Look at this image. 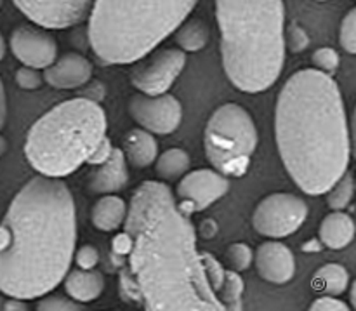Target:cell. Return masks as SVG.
Segmentation results:
<instances>
[{
    "instance_id": "12",
    "label": "cell",
    "mask_w": 356,
    "mask_h": 311,
    "mask_svg": "<svg viewBox=\"0 0 356 311\" xmlns=\"http://www.w3.org/2000/svg\"><path fill=\"white\" fill-rule=\"evenodd\" d=\"M229 190V180L212 169H200L186 174L177 184V205L184 214L200 212L225 197Z\"/></svg>"
},
{
    "instance_id": "13",
    "label": "cell",
    "mask_w": 356,
    "mask_h": 311,
    "mask_svg": "<svg viewBox=\"0 0 356 311\" xmlns=\"http://www.w3.org/2000/svg\"><path fill=\"white\" fill-rule=\"evenodd\" d=\"M9 45L17 61L35 70L47 68L56 61V56H58L56 38L49 31L30 26V24H21L14 28Z\"/></svg>"
},
{
    "instance_id": "33",
    "label": "cell",
    "mask_w": 356,
    "mask_h": 311,
    "mask_svg": "<svg viewBox=\"0 0 356 311\" xmlns=\"http://www.w3.org/2000/svg\"><path fill=\"white\" fill-rule=\"evenodd\" d=\"M312 311H348L350 306L341 299H336V296H322V298L315 299L309 306Z\"/></svg>"
},
{
    "instance_id": "16",
    "label": "cell",
    "mask_w": 356,
    "mask_h": 311,
    "mask_svg": "<svg viewBox=\"0 0 356 311\" xmlns=\"http://www.w3.org/2000/svg\"><path fill=\"white\" fill-rule=\"evenodd\" d=\"M129 170L124 152L120 148L111 150L110 157L103 164H97L96 169L90 173L87 188L92 193L108 195L120 191L127 184Z\"/></svg>"
},
{
    "instance_id": "4",
    "label": "cell",
    "mask_w": 356,
    "mask_h": 311,
    "mask_svg": "<svg viewBox=\"0 0 356 311\" xmlns=\"http://www.w3.org/2000/svg\"><path fill=\"white\" fill-rule=\"evenodd\" d=\"M222 66L243 93H263L285 63L284 0H214Z\"/></svg>"
},
{
    "instance_id": "37",
    "label": "cell",
    "mask_w": 356,
    "mask_h": 311,
    "mask_svg": "<svg viewBox=\"0 0 356 311\" xmlns=\"http://www.w3.org/2000/svg\"><path fill=\"white\" fill-rule=\"evenodd\" d=\"M3 56H6V38L0 33V61L3 59Z\"/></svg>"
},
{
    "instance_id": "2",
    "label": "cell",
    "mask_w": 356,
    "mask_h": 311,
    "mask_svg": "<svg viewBox=\"0 0 356 311\" xmlns=\"http://www.w3.org/2000/svg\"><path fill=\"white\" fill-rule=\"evenodd\" d=\"M75 242L70 188L58 177L30 180L0 225V292L28 301L54 291L68 273Z\"/></svg>"
},
{
    "instance_id": "8",
    "label": "cell",
    "mask_w": 356,
    "mask_h": 311,
    "mask_svg": "<svg viewBox=\"0 0 356 311\" xmlns=\"http://www.w3.org/2000/svg\"><path fill=\"white\" fill-rule=\"evenodd\" d=\"M308 205L291 193H273L257 204L252 225L257 233L270 239H284L305 225Z\"/></svg>"
},
{
    "instance_id": "31",
    "label": "cell",
    "mask_w": 356,
    "mask_h": 311,
    "mask_svg": "<svg viewBox=\"0 0 356 311\" xmlns=\"http://www.w3.org/2000/svg\"><path fill=\"white\" fill-rule=\"evenodd\" d=\"M16 82L21 89L33 90L38 89L44 82V77L38 73V70L30 68V66H24V68H19L16 72Z\"/></svg>"
},
{
    "instance_id": "17",
    "label": "cell",
    "mask_w": 356,
    "mask_h": 311,
    "mask_svg": "<svg viewBox=\"0 0 356 311\" xmlns=\"http://www.w3.org/2000/svg\"><path fill=\"white\" fill-rule=\"evenodd\" d=\"M65 291L66 294L76 303L96 301L104 289V277L101 271L94 270H73L65 275Z\"/></svg>"
},
{
    "instance_id": "35",
    "label": "cell",
    "mask_w": 356,
    "mask_h": 311,
    "mask_svg": "<svg viewBox=\"0 0 356 311\" xmlns=\"http://www.w3.org/2000/svg\"><path fill=\"white\" fill-rule=\"evenodd\" d=\"M7 117V99H6V89H3L2 79H0V131H2L3 124H6Z\"/></svg>"
},
{
    "instance_id": "5",
    "label": "cell",
    "mask_w": 356,
    "mask_h": 311,
    "mask_svg": "<svg viewBox=\"0 0 356 311\" xmlns=\"http://www.w3.org/2000/svg\"><path fill=\"white\" fill-rule=\"evenodd\" d=\"M198 0H94L89 42L108 65H131L149 54L190 16Z\"/></svg>"
},
{
    "instance_id": "3",
    "label": "cell",
    "mask_w": 356,
    "mask_h": 311,
    "mask_svg": "<svg viewBox=\"0 0 356 311\" xmlns=\"http://www.w3.org/2000/svg\"><path fill=\"white\" fill-rule=\"evenodd\" d=\"M275 136L289 176L305 193H325L346 173L351 136L332 77L308 68L285 82L275 108Z\"/></svg>"
},
{
    "instance_id": "26",
    "label": "cell",
    "mask_w": 356,
    "mask_h": 311,
    "mask_svg": "<svg viewBox=\"0 0 356 311\" xmlns=\"http://www.w3.org/2000/svg\"><path fill=\"white\" fill-rule=\"evenodd\" d=\"M339 44L344 52L356 54V9H350L341 21Z\"/></svg>"
},
{
    "instance_id": "24",
    "label": "cell",
    "mask_w": 356,
    "mask_h": 311,
    "mask_svg": "<svg viewBox=\"0 0 356 311\" xmlns=\"http://www.w3.org/2000/svg\"><path fill=\"white\" fill-rule=\"evenodd\" d=\"M245 292V284L243 278L240 277L238 271L235 270H225L222 275V282L218 289V298L225 310H242V298Z\"/></svg>"
},
{
    "instance_id": "15",
    "label": "cell",
    "mask_w": 356,
    "mask_h": 311,
    "mask_svg": "<svg viewBox=\"0 0 356 311\" xmlns=\"http://www.w3.org/2000/svg\"><path fill=\"white\" fill-rule=\"evenodd\" d=\"M92 65L79 52H66L58 61L44 68V80L56 89H76L89 82Z\"/></svg>"
},
{
    "instance_id": "23",
    "label": "cell",
    "mask_w": 356,
    "mask_h": 311,
    "mask_svg": "<svg viewBox=\"0 0 356 311\" xmlns=\"http://www.w3.org/2000/svg\"><path fill=\"white\" fill-rule=\"evenodd\" d=\"M190 155L183 148H169L155 159V170L160 180H179L190 169Z\"/></svg>"
},
{
    "instance_id": "29",
    "label": "cell",
    "mask_w": 356,
    "mask_h": 311,
    "mask_svg": "<svg viewBox=\"0 0 356 311\" xmlns=\"http://www.w3.org/2000/svg\"><path fill=\"white\" fill-rule=\"evenodd\" d=\"M37 310L40 311H76L83 310L82 305L75 301V299H68L65 296L58 294H45L44 299H40V303L37 305Z\"/></svg>"
},
{
    "instance_id": "14",
    "label": "cell",
    "mask_w": 356,
    "mask_h": 311,
    "mask_svg": "<svg viewBox=\"0 0 356 311\" xmlns=\"http://www.w3.org/2000/svg\"><path fill=\"white\" fill-rule=\"evenodd\" d=\"M257 273L270 284H287L294 278L296 257L287 246L280 242H264L254 254Z\"/></svg>"
},
{
    "instance_id": "27",
    "label": "cell",
    "mask_w": 356,
    "mask_h": 311,
    "mask_svg": "<svg viewBox=\"0 0 356 311\" xmlns=\"http://www.w3.org/2000/svg\"><path fill=\"white\" fill-rule=\"evenodd\" d=\"M226 257H228L233 270L238 271V273L240 271H245L254 261L252 249H250L247 244H240V242L233 244V246L228 247V250H226Z\"/></svg>"
},
{
    "instance_id": "18",
    "label": "cell",
    "mask_w": 356,
    "mask_h": 311,
    "mask_svg": "<svg viewBox=\"0 0 356 311\" xmlns=\"http://www.w3.org/2000/svg\"><path fill=\"white\" fill-rule=\"evenodd\" d=\"M320 240L332 250L346 249L355 239V221L344 211H334L320 225Z\"/></svg>"
},
{
    "instance_id": "40",
    "label": "cell",
    "mask_w": 356,
    "mask_h": 311,
    "mask_svg": "<svg viewBox=\"0 0 356 311\" xmlns=\"http://www.w3.org/2000/svg\"><path fill=\"white\" fill-rule=\"evenodd\" d=\"M2 3H3V0H0V7H2Z\"/></svg>"
},
{
    "instance_id": "36",
    "label": "cell",
    "mask_w": 356,
    "mask_h": 311,
    "mask_svg": "<svg viewBox=\"0 0 356 311\" xmlns=\"http://www.w3.org/2000/svg\"><path fill=\"white\" fill-rule=\"evenodd\" d=\"M3 310H26V305H24L23 299L17 298H10L9 301L3 305Z\"/></svg>"
},
{
    "instance_id": "6",
    "label": "cell",
    "mask_w": 356,
    "mask_h": 311,
    "mask_svg": "<svg viewBox=\"0 0 356 311\" xmlns=\"http://www.w3.org/2000/svg\"><path fill=\"white\" fill-rule=\"evenodd\" d=\"M106 129V113L94 99L63 101L31 125L24 155L42 176L65 177L90 159Z\"/></svg>"
},
{
    "instance_id": "20",
    "label": "cell",
    "mask_w": 356,
    "mask_h": 311,
    "mask_svg": "<svg viewBox=\"0 0 356 311\" xmlns=\"http://www.w3.org/2000/svg\"><path fill=\"white\" fill-rule=\"evenodd\" d=\"M127 216V204L120 197L104 195L92 207V225L101 232H115L120 228Z\"/></svg>"
},
{
    "instance_id": "10",
    "label": "cell",
    "mask_w": 356,
    "mask_h": 311,
    "mask_svg": "<svg viewBox=\"0 0 356 311\" xmlns=\"http://www.w3.org/2000/svg\"><path fill=\"white\" fill-rule=\"evenodd\" d=\"M129 113L152 134H170L183 120V106L179 99L163 93L159 96L136 94L129 101Z\"/></svg>"
},
{
    "instance_id": "39",
    "label": "cell",
    "mask_w": 356,
    "mask_h": 311,
    "mask_svg": "<svg viewBox=\"0 0 356 311\" xmlns=\"http://www.w3.org/2000/svg\"><path fill=\"white\" fill-rule=\"evenodd\" d=\"M316 2H327V0H316Z\"/></svg>"
},
{
    "instance_id": "32",
    "label": "cell",
    "mask_w": 356,
    "mask_h": 311,
    "mask_svg": "<svg viewBox=\"0 0 356 311\" xmlns=\"http://www.w3.org/2000/svg\"><path fill=\"white\" fill-rule=\"evenodd\" d=\"M75 261L82 270H90V268H96V264L99 263V253L94 246H82L76 250Z\"/></svg>"
},
{
    "instance_id": "11",
    "label": "cell",
    "mask_w": 356,
    "mask_h": 311,
    "mask_svg": "<svg viewBox=\"0 0 356 311\" xmlns=\"http://www.w3.org/2000/svg\"><path fill=\"white\" fill-rule=\"evenodd\" d=\"M35 24L51 30L75 26L89 17L94 0H13Z\"/></svg>"
},
{
    "instance_id": "7",
    "label": "cell",
    "mask_w": 356,
    "mask_h": 311,
    "mask_svg": "<svg viewBox=\"0 0 356 311\" xmlns=\"http://www.w3.org/2000/svg\"><path fill=\"white\" fill-rule=\"evenodd\" d=\"M257 141L259 138L252 117L236 103H226L214 110L204 134L209 162L218 173L232 177L247 173Z\"/></svg>"
},
{
    "instance_id": "30",
    "label": "cell",
    "mask_w": 356,
    "mask_h": 311,
    "mask_svg": "<svg viewBox=\"0 0 356 311\" xmlns=\"http://www.w3.org/2000/svg\"><path fill=\"white\" fill-rule=\"evenodd\" d=\"M285 44L289 45L292 52H301L308 47L309 37L298 23H292L287 28V38H285Z\"/></svg>"
},
{
    "instance_id": "19",
    "label": "cell",
    "mask_w": 356,
    "mask_h": 311,
    "mask_svg": "<svg viewBox=\"0 0 356 311\" xmlns=\"http://www.w3.org/2000/svg\"><path fill=\"white\" fill-rule=\"evenodd\" d=\"M122 152L131 166H134L136 169H145V167L152 166L159 157V145L152 132L145 131V129H132L125 136Z\"/></svg>"
},
{
    "instance_id": "22",
    "label": "cell",
    "mask_w": 356,
    "mask_h": 311,
    "mask_svg": "<svg viewBox=\"0 0 356 311\" xmlns=\"http://www.w3.org/2000/svg\"><path fill=\"white\" fill-rule=\"evenodd\" d=\"M313 285L327 296H341L350 285V273L343 264L329 263L316 271Z\"/></svg>"
},
{
    "instance_id": "28",
    "label": "cell",
    "mask_w": 356,
    "mask_h": 311,
    "mask_svg": "<svg viewBox=\"0 0 356 311\" xmlns=\"http://www.w3.org/2000/svg\"><path fill=\"white\" fill-rule=\"evenodd\" d=\"M312 61L316 66V70L327 73V75H332L339 68V54L332 47L316 49L315 54L312 56Z\"/></svg>"
},
{
    "instance_id": "21",
    "label": "cell",
    "mask_w": 356,
    "mask_h": 311,
    "mask_svg": "<svg viewBox=\"0 0 356 311\" xmlns=\"http://www.w3.org/2000/svg\"><path fill=\"white\" fill-rule=\"evenodd\" d=\"M176 42L184 52H198L207 45L209 37V26L198 17H190L184 19L179 26L176 28Z\"/></svg>"
},
{
    "instance_id": "38",
    "label": "cell",
    "mask_w": 356,
    "mask_h": 311,
    "mask_svg": "<svg viewBox=\"0 0 356 311\" xmlns=\"http://www.w3.org/2000/svg\"><path fill=\"white\" fill-rule=\"evenodd\" d=\"M6 152H7V141L3 136H0V157H2Z\"/></svg>"
},
{
    "instance_id": "1",
    "label": "cell",
    "mask_w": 356,
    "mask_h": 311,
    "mask_svg": "<svg viewBox=\"0 0 356 311\" xmlns=\"http://www.w3.org/2000/svg\"><path fill=\"white\" fill-rule=\"evenodd\" d=\"M124 226L129 268L122 291L149 311H225L197 249L195 226L165 183L139 184Z\"/></svg>"
},
{
    "instance_id": "9",
    "label": "cell",
    "mask_w": 356,
    "mask_h": 311,
    "mask_svg": "<svg viewBox=\"0 0 356 311\" xmlns=\"http://www.w3.org/2000/svg\"><path fill=\"white\" fill-rule=\"evenodd\" d=\"M138 61L131 72L132 86L138 87L143 94L159 96L167 93L181 75L186 65V52L167 47L153 54L149 52V56H143Z\"/></svg>"
},
{
    "instance_id": "25",
    "label": "cell",
    "mask_w": 356,
    "mask_h": 311,
    "mask_svg": "<svg viewBox=\"0 0 356 311\" xmlns=\"http://www.w3.org/2000/svg\"><path fill=\"white\" fill-rule=\"evenodd\" d=\"M327 193V204L332 211H344L348 205L351 204L355 195V180L353 174L350 170L343 174L329 190L325 191Z\"/></svg>"
},
{
    "instance_id": "34",
    "label": "cell",
    "mask_w": 356,
    "mask_h": 311,
    "mask_svg": "<svg viewBox=\"0 0 356 311\" xmlns=\"http://www.w3.org/2000/svg\"><path fill=\"white\" fill-rule=\"evenodd\" d=\"M111 150H113V146H111V141L106 138V136H104V138L101 139L99 145L96 146V150H94V153H92V155H90V159L87 160V162L92 164V166H97V164H103L104 160H106L108 157H110Z\"/></svg>"
}]
</instances>
